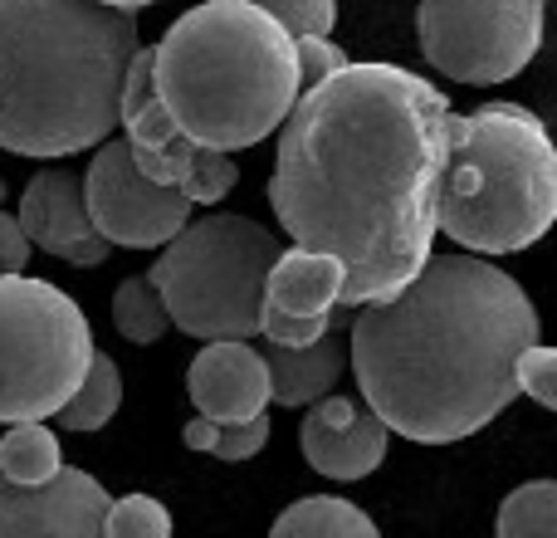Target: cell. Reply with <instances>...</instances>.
<instances>
[{"mask_svg": "<svg viewBox=\"0 0 557 538\" xmlns=\"http://www.w3.org/2000/svg\"><path fill=\"white\" fill-rule=\"evenodd\" d=\"M450 98L401 64H343L278 127L270 206L288 241L343 260L337 308L392 298L431 260Z\"/></svg>", "mask_w": 557, "mask_h": 538, "instance_id": "6da1fadb", "label": "cell"}, {"mask_svg": "<svg viewBox=\"0 0 557 538\" xmlns=\"http://www.w3.org/2000/svg\"><path fill=\"white\" fill-rule=\"evenodd\" d=\"M539 343V308L484 255H431L347 328V363L386 431L450 445L484 431L519 396L513 357Z\"/></svg>", "mask_w": 557, "mask_h": 538, "instance_id": "7a4b0ae2", "label": "cell"}, {"mask_svg": "<svg viewBox=\"0 0 557 538\" xmlns=\"http://www.w3.org/2000/svg\"><path fill=\"white\" fill-rule=\"evenodd\" d=\"M133 10L103 0H0V147L69 157L117 127Z\"/></svg>", "mask_w": 557, "mask_h": 538, "instance_id": "3957f363", "label": "cell"}, {"mask_svg": "<svg viewBox=\"0 0 557 538\" xmlns=\"http://www.w3.org/2000/svg\"><path fill=\"white\" fill-rule=\"evenodd\" d=\"M152 84L176 133L215 152L264 143L304 94L294 35L250 0L186 10L152 45Z\"/></svg>", "mask_w": 557, "mask_h": 538, "instance_id": "277c9868", "label": "cell"}, {"mask_svg": "<svg viewBox=\"0 0 557 538\" xmlns=\"http://www.w3.org/2000/svg\"><path fill=\"white\" fill-rule=\"evenodd\" d=\"M557 225V147L539 113L484 103L445 118L435 231L470 255H519Z\"/></svg>", "mask_w": 557, "mask_h": 538, "instance_id": "5b68a950", "label": "cell"}, {"mask_svg": "<svg viewBox=\"0 0 557 538\" xmlns=\"http://www.w3.org/2000/svg\"><path fill=\"white\" fill-rule=\"evenodd\" d=\"M284 245L260 221L235 211H215L186 221L162 245L152 265V289L162 294L166 318L182 333L201 338H255L260 333L264 274Z\"/></svg>", "mask_w": 557, "mask_h": 538, "instance_id": "8992f818", "label": "cell"}, {"mask_svg": "<svg viewBox=\"0 0 557 538\" xmlns=\"http://www.w3.org/2000/svg\"><path fill=\"white\" fill-rule=\"evenodd\" d=\"M94 333L49 279L0 274V421H49L84 382Z\"/></svg>", "mask_w": 557, "mask_h": 538, "instance_id": "52a82bcc", "label": "cell"}, {"mask_svg": "<svg viewBox=\"0 0 557 538\" xmlns=\"http://www.w3.org/2000/svg\"><path fill=\"white\" fill-rule=\"evenodd\" d=\"M543 0H421L416 35L431 69L455 84H509L543 49Z\"/></svg>", "mask_w": 557, "mask_h": 538, "instance_id": "ba28073f", "label": "cell"}, {"mask_svg": "<svg viewBox=\"0 0 557 538\" xmlns=\"http://www.w3.org/2000/svg\"><path fill=\"white\" fill-rule=\"evenodd\" d=\"M84 206L94 231L113 250L117 245L123 250H162L196 211L176 186H157L152 176L137 172L127 137L123 143H108V137L98 143L94 162L84 172Z\"/></svg>", "mask_w": 557, "mask_h": 538, "instance_id": "9c48e42d", "label": "cell"}, {"mask_svg": "<svg viewBox=\"0 0 557 538\" xmlns=\"http://www.w3.org/2000/svg\"><path fill=\"white\" fill-rule=\"evenodd\" d=\"M113 494L88 470L59 465L49 480H0V538H103Z\"/></svg>", "mask_w": 557, "mask_h": 538, "instance_id": "30bf717a", "label": "cell"}, {"mask_svg": "<svg viewBox=\"0 0 557 538\" xmlns=\"http://www.w3.org/2000/svg\"><path fill=\"white\" fill-rule=\"evenodd\" d=\"M20 231H25L29 245H39L45 255L54 260H69V265H103L113 255V245L94 231L88 221V206H84V182L74 172H35L20 196Z\"/></svg>", "mask_w": 557, "mask_h": 538, "instance_id": "8fae6325", "label": "cell"}, {"mask_svg": "<svg viewBox=\"0 0 557 538\" xmlns=\"http://www.w3.org/2000/svg\"><path fill=\"white\" fill-rule=\"evenodd\" d=\"M191 406L211 421H250L270 406V367L250 338H211L186 367Z\"/></svg>", "mask_w": 557, "mask_h": 538, "instance_id": "7c38bea8", "label": "cell"}, {"mask_svg": "<svg viewBox=\"0 0 557 538\" xmlns=\"http://www.w3.org/2000/svg\"><path fill=\"white\" fill-rule=\"evenodd\" d=\"M298 445H304V461L327 480H367L386 461L392 431L372 406H357V416L347 426H327L308 412L304 426H298Z\"/></svg>", "mask_w": 557, "mask_h": 538, "instance_id": "4fadbf2b", "label": "cell"}, {"mask_svg": "<svg viewBox=\"0 0 557 538\" xmlns=\"http://www.w3.org/2000/svg\"><path fill=\"white\" fill-rule=\"evenodd\" d=\"M137 162V172L152 176L157 186H176L191 206H215L235 192L240 182V167L231 152H215V147H196L191 137H166L162 147H127Z\"/></svg>", "mask_w": 557, "mask_h": 538, "instance_id": "5bb4252c", "label": "cell"}, {"mask_svg": "<svg viewBox=\"0 0 557 538\" xmlns=\"http://www.w3.org/2000/svg\"><path fill=\"white\" fill-rule=\"evenodd\" d=\"M343 279H347L343 260L294 245V250H278V260L264 274V304L294 318L333 314L337 298H343Z\"/></svg>", "mask_w": 557, "mask_h": 538, "instance_id": "9a60e30c", "label": "cell"}, {"mask_svg": "<svg viewBox=\"0 0 557 538\" xmlns=\"http://www.w3.org/2000/svg\"><path fill=\"white\" fill-rule=\"evenodd\" d=\"M347 343L337 338V328H327L323 338L304 347H264V367H270V402L278 406H313L318 396L333 392V382L343 377Z\"/></svg>", "mask_w": 557, "mask_h": 538, "instance_id": "2e32d148", "label": "cell"}, {"mask_svg": "<svg viewBox=\"0 0 557 538\" xmlns=\"http://www.w3.org/2000/svg\"><path fill=\"white\" fill-rule=\"evenodd\" d=\"M117 123L127 133V147H162L166 137H176V123L166 118L162 98L152 84V49L137 45V54L127 59L123 94H117Z\"/></svg>", "mask_w": 557, "mask_h": 538, "instance_id": "e0dca14e", "label": "cell"}, {"mask_svg": "<svg viewBox=\"0 0 557 538\" xmlns=\"http://www.w3.org/2000/svg\"><path fill=\"white\" fill-rule=\"evenodd\" d=\"M270 538H382V529H376L372 514L357 510L352 500L308 494V500H294L278 514Z\"/></svg>", "mask_w": 557, "mask_h": 538, "instance_id": "ac0fdd59", "label": "cell"}, {"mask_svg": "<svg viewBox=\"0 0 557 538\" xmlns=\"http://www.w3.org/2000/svg\"><path fill=\"white\" fill-rule=\"evenodd\" d=\"M117 406H123V377H117V363L94 347L84 382H78L74 396L54 412V421L64 426V431H103V426L117 416Z\"/></svg>", "mask_w": 557, "mask_h": 538, "instance_id": "d6986e66", "label": "cell"}, {"mask_svg": "<svg viewBox=\"0 0 557 538\" xmlns=\"http://www.w3.org/2000/svg\"><path fill=\"white\" fill-rule=\"evenodd\" d=\"M64 465L59 455V436L45 421H10V431L0 436V480L15 485H39Z\"/></svg>", "mask_w": 557, "mask_h": 538, "instance_id": "ffe728a7", "label": "cell"}, {"mask_svg": "<svg viewBox=\"0 0 557 538\" xmlns=\"http://www.w3.org/2000/svg\"><path fill=\"white\" fill-rule=\"evenodd\" d=\"M494 538H557V480H529L509 490Z\"/></svg>", "mask_w": 557, "mask_h": 538, "instance_id": "44dd1931", "label": "cell"}, {"mask_svg": "<svg viewBox=\"0 0 557 538\" xmlns=\"http://www.w3.org/2000/svg\"><path fill=\"white\" fill-rule=\"evenodd\" d=\"M113 323H117V333H123L127 343H143V347L157 343V338L172 328L162 294L152 289V279H147V274H127L123 284H117V294H113Z\"/></svg>", "mask_w": 557, "mask_h": 538, "instance_id": "7402d4cb", "label": "cell"}, {"mask_svg": "<svg viewBox=\"0 0 557 538\" xmlns=\"http://www.w3.org/2000/svg\"><path fill=\"white\" fill-rule=\"evenodd\" d=\"M103 538H172V514L152 494H123L108 500Z\"/></svg>", "mask_w": 557, "mask_h": 538, "instance_id": "603a6c76", "label": "cell"}, {"mask_svg": "<svg viewBox=\"0 0 557 538\" xmlns=\"http://www.w3.org/2000/svg\"><path fill=\"white\" fill-rule=\"evenodd\" d=\"M274 15L288 35H327L337 25V0H250Z\"/></svg>", "mask_w": 557, "mask_h": 538, "instance_id": "cb8c5ba5", "label": "cell"}, {"mask_svg": "<svg viewBox=\"0 0 557 538\" xmlns=\"http://www.w3.org/2000/svg\"><path fill=\"white\" fill-rule=\"evenodd\" d=\"M513 377H519V392H529L539 406L557 412V347L529 343L513 357Z\"/></svg>", "mask_w": 557, "mask_h": 538, "instance_id": "d4e9b609", "label": "cell"}, {"mask_svg": "<svg viewBox=\"0 0 557 538\" xmlns=\"http://www.w3.org/2000/svg\"><path fill=\"white\" fill-rule=\"evenodd\" d=\"M264 445H270V416H250V421H215L211 431V451L215 461H250V455H260Z\"/></svg>", "mask_w": 557, "mask_h": 538, "instance_id": "484cf974", "label": "cell"}, {"mask_svg": "<svg viewBox=\"0 0 557 538\" xmlns=\"http://www.w3.org/2000/svg\"><path fill=\"white\" fill-rule=\"evenodd\" d=\"M337 314V308H333ZM333 314H313V318H294V314H278V308L260 304V333L264 343H278V347H304L313 338H323L333 328Z\"/></svg>", "mask_w": 557, "mask_h": 538, "instance_id": "4316f807", "label": "cell"}, {"mask_svg": "<svg viewBox=\"0 0 557 538\" xmlns=\"http://www.w3.org/2000/svg\"><path fill=\"white\" fill-rule=\"evenodd\" d=\"M294 59H298V78L304 84H318V78L337 74L347 64V54L327 35H294Z\"/></svg>", "mask_w": 557, "mask_h": 538, "instance_id": "83f0119b", "label": "cell"}, {"mask_svg": "<svg viewBox=\"0 0 557 538\" xmlns=\"http://www.w3.org/2000/svg\"><path fill=\"white\" fill-rule=\"evenodd\" d=\"M25 265H29V241L15 216H5V206H0V274H25Z\"/></svg>", "mask_w": 557, "mask_h": 538, "instance_id": "f1b7e54d", "label": "cell"}, {"mask_svg": "<svg viewBox=\"0 0 557 538\" xmlns=\"http://www.w3.org/2000/svg\"><path fill=\"white\" fill-rule=\"evenodd\" d=\"M103 5H113V10H143V5H157V0H103Z\"/></svg>", "mask_w": 557, "mask_h": 538, "instance_id": "f546056e", "label": "cell"}, {"mask_svg": "<svg viewBox=\"0 0 557 538\" xmlns=\"http://www.w3.org/2000/svg\"><path fill=\"white\" fill-rule=\"evenodd\" d=\"M0 206H5V182H0Z\"/></svg>", "mask_w": 557, "mask_h": 538, "instance_id": "4dcf8cb0", "label": "cell"}]
</instances>
